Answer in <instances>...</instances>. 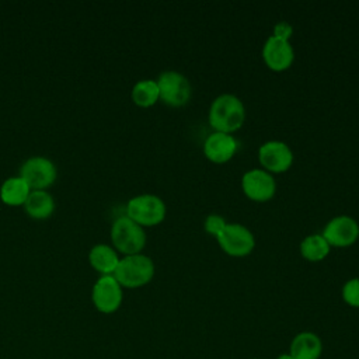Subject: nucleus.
Returning <instances> with one entry per match:
<instances>
[{"label":"nucleus","mask_w":359,"mask_h":359,"mask_svg":"<svg viewBox=\"0 0 359 359\" xmlns=\"http://www.w3.org/2000/svg\"><path fill=\"white\" fill-rule=\"evenodd\" d=\"M27 215L36 220H43L52 216L55 210V199L48 191H31L24 203Z\"/></svg>","instance_id":"f3484780"},{"label":"nucleus","mask_w":359,"mask_h":359,"mask_svg":"<svg viewBox=\"0 0 359 359\" xmlns=\"http://www.w3.org/2000/svg\"><path fill=\"white\" fill-rule=\"evenodd\" d=\"M18 175L28 184L31 191H46L56 181L57 170L52 160L43 156H34L22 163Z\"/></svg>","instance_id":"423d86ee"},{"label":"nucleus","mask_w":359,"mask_h":359,"mask_svg":"<svg viewBox=\"0 0 359 359\" xmlns=\"http://www.w3.org/2000/svg\"><path fill=\"white\" fill-rule=\"evenodd\" d=\"M216 240L222 250L233 257L247 255L255 247L252 231L240 223H227L223 231L216 236Z\"/></svg>","instance_id":"0eeeda50"},{"label":"nucleus","mask_w":359,"mask_h":359,"mask_svg":"<svg viewBox=\"0 0 359 359\" xmlns=\"http://www.w3.org/2000/svg\"><path fill=\"white\" fill-rule=\"evenodd\" d=\"M276 359H293V358H292L290 353H280Z\"/></svg>","instance_id":"5701e85b"},{"label":"nucleus","mask_w":359,"mask_h":359,"mask_svg":"<svg viewBox=\"0 0 359 359\" xmlns=\"http://www.w3.org/2000/svg\"><path fill=\"white\" fill-rule=\"evenodd\" d=\"M154 262L150 257L139 252L125 255L114 272V278L122 287H140L147 285L154 276Z\"/></svg>","instance_id":"f03ea898"},{"label":"nucleus","mask_w":359,"mask_h":359,"mask_svg":"<svg viewBox=\"0 0 359 359\" xmlns=\"http://www.w3.org/2000/svg\"><path fill=\"white\" fill-rule=\"evenodd\" d=\"M119 259L118 251L108 244H95L88 252L90 265L101 275H114Z\"/></svg>","instance_id":"2eb2a0df"},{"label":"nucleus","mask_w":359,"mask_h":359,"mask_svg":"<svg viewBox=\"0 0 359 359\" xmlns=\"http://www.w3.org/2000/svg\"><path fill=\"white\" fill-rule=\"evenodd\" d=\"M165 203L154 194H140L130 198L126 203V216L144 226H156L165 217Z\"/></svg>","instance_id":"20e7f679"},{"label":"nucleus","mask_w":359,"mask_h":359,"mask_svg":"<svg viewBox=\"0 0 359 359\" xmlns=\"http://www.w3.org/2000/svg\"><path fill=\"white\" fill-rule=\"evenodd\" d=\"M238 142L231 133L212 132L203 142V153L213 163H226L237 151Z\"/></svg>","instance_id":"ddd939ff"},{"label":"nucleus","mask_w":359,"mask_h":359,"mask_svg":"<svg viewBox=\"0 0 359 359\" xmlns=\"http://www.w3.org/2000/svg\"><path fill=\"white\" fill-rule=\"evenodd\" d=\"M111 241L116 251L132 255L139 254L146 245L144 229L126 215L119 216L111 226Z\"/></svg>","instance_id":"7ed1b4c3"},{"label":"nucleus","mask_w":359,"mask_h":359,"mask_svg":"<svg viewBox=\"0 0 359 359\" xmlns=\"http://www.w3.org/2000/svg\"><path fill=\"white\" fill-rule=\"evenodd\" d=\"M226 224H227V222L224 220V217L220 216V215H216V213H212V215L206 216V219H205V222H203L205 230H206L208 233L213 234L215 237L219 236V234L223 231V229L226 227Z\"/></svg>","instance_id":"412c9836"},{"label":"nucleus","mask_w":359,"mask_h":359,"mask_svg":"<svg viewBox=\"0 0 359 359\" xmlns=\"http://www.w3.org/2000/svg\"><path fill=\"white\" fill-rule=\"evenodd\" d=\"M321 234L330 245L346 247L358 240L359 224L352 216L338 215L327 222Z\"/></svg>","instance_id":"9d476101"},{"label":"nucleus","mask_w":359,"mask_h":359,"mask_svg":"<svg viewBox=\"0 0 359 359\" xmlns=\"http://www.w3.org/2000/svg\"><path fill=\"white\" fill-rule=\"evenodd\" d=\"M342 299L351 307H359V278H351L344 283Z\"/></svg>","instance_id":"aec40b11"},{"label":"nucleus","mask_w":359,"mask_h":359,"mask_svg":"<svg viewBox=\"0 0 359 359\" xmlns=\"http://www.w3.org/2000/svg\"><path fill=\"white\" fill-rule=\"evenodd\" d=\"M160 100L170 107L187 104L192 94V87L185 74L177 70H164L157 77Z\"/></svg>","instance_id":"39448f33"},{"label":"nucleus","mask_w":359,"mask_h":359,"mask_svg":"<svg viewBox=\"0 0 359 359\" xmlns=\"http://www.w3.org/2000/svg\"><path fill=\"white\" fill-rule=\"evenodd\" d=\"M132 101L143 108L151 107L160 100V93H158V86L156 80L151 79H143L135 83L130 91Z\"/></svg>","instance_id":"a211bd4d"},{"label":"nucleus","mask_w":359,"mask_h":359,"mask_svg":"<svg viewBox=\"0 0 359 359\" xmlns=\"http://www.w3.org/2000/svg\"><path fill=\"white\" fill-rule=\"evenodd\" d=\"M289 353L293 359H320L323 353L321 338L311 331H302L290 342Z\"/></svg>","instance_id":"4468645a"},{"label":"nucleus","mask_w":359,"mask_h":359,"mask_svg":"<svg viewBox=\"0 0 359 359\" xmlns=\"http://www.w3.org/2000/svg\"><path fill=\"white\" fill-rule=\"evenodd\" d=\"M258 158L264 170L269 172H282L292 165L293 151L290 146L282 140H268L259 146Z\"/></svg>","instance_id":"1a4fd4ad"},{"label":"nucleus","mask_w":359,"mask_h":359,"mask_svg":"<svg viewBox=\"0 0 359 359\" xmlns=\"http://www.w3.org/2000/svg\"><path fill=\"white\" fill-rule=\"evenodd\" d=\"M245 118L243 101L230 93L219 94L209 108V123L217 132L231 133L241 128Z\"/></svg>","instance_id":"f257e3e1"},{"label":"nucleus","mask_w":359,"mask_h":359,"mask_svg":"<svg viewBox=\"0 0 359 359\" xmlns=\"http://www.w3.org/2000/svg\"><path fill=\"white\" fill-rule=\"evenodd\" d=\"M331 250L328 241L323 237V234L314 233L306 236L300 243V252L309 261H321L324 259Z\"/></svg>","instance_id":"6ab92c4d"},{"label":"nucleus","mask_w":359,"mask_h":359,"mask_svg":"<svg viewBox=\"0 0 359 359\" xmlns=\"http://www.w3.org/2000/svg\"><path fill=\"white\" fill-rule=\"evenodd\" d=\"M262 57L269 69L280 72L292 65L294 59V49L287 39L271 35L262 46Z\"/></svg>","instance_id":"f8f14e48"},{"label":"nucleus","mask_w":359,"mask_h":359,"mask_svg":"<svg viewBox=\"0 0 359 359\" xmlns=\"http://www.w3.org/2000/svg\"><path fill=\"white\" fill-rule=\"evenodd\" d=\"M91 299L98 311L104 314L115 313L122 304V286L114 275H101L93 286Z\"/></svg>","instance_id":"6e6552de"},{"label":"nucleus","mask_w":359,"mask_h":359,"mask_svg":"<svg viewBox=\"0 0 359 359\" xmlns=\"http://www.w3.org/2000/svg\"><path fill=\"white\" fill-rule=\"evenodd\" d=\"M292 34H293V27H292V24L287 22V21H279V22H276V24L273 25V34H272V35H275V36H278V38H282V39H287V41H289V38L292 36Z\"/></svg>","instance_id":"4be33fe9"},{"label":"nucleus","mask_w":359,"mask_h":359,"mask_svg":"<svg viewBox=\"0 0 359 359\" xmlns=\"http://www.w3.org/2000/svg\"><path fill=\"white\" fill-rule=\"evenodd\" d=\"M241 188L244 194L252 201H268L276 191L273 175L264 168H252L244 172L241 178Z\"/></svg>","instance_id":"9b49d317"},{"label":"nucleus","mask_w":359,"mask_h":359,"mask_svg":"<svg viewBox=\"0 0 359 359\" xmlns=\"http://www.w3.org/2000/svg\"><path fill=\"white\" fill-rule=\"evenodd\" d=\"M29 194L31 188L20 175L4 180L0 187V199L7 206H24Z\"/></svg>","instance_id":"dca6fc26"}]
</instances>
